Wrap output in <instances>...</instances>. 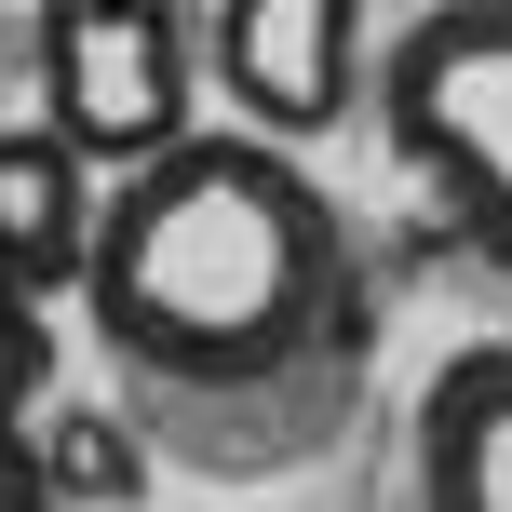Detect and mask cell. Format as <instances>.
<instances>
[{
    "label": "cell",
    "mask_w": 512,
    "mask_h": 512,
    "mask_svg": "<svg viewBox=\"0 0 512 512\" xmlns=\"http://www.w3.org/2000/svg\"><path fill=\"white\" fill-rule=\"evenodd\" d=\"M41 486H54V512H135L149 499V445L108 405H41Z\"/></svg>",
    "instance_id": "obj_8"
},
{
    "label": "cell",
    "mask_w": 512,
    "mask_h": 512,
    "mask_svg": "<svg viewBox=\"0 0 512 512\" xmlns=\"http://www.w3.org/2000/svg\"><path fill=\"white\" fill-rule=\"evenodd\" d=\"M81 310L95 351L162 405H283L364 351V256L283 135L189 122L108 176Z\"/></svg>",
    "instance_id": "obj_1"
},
{
    "label": "cell",
    "mask_w": 512,
    "mask_h": 512,
    "mask_svg": "<svg viewBox=\"0 0 512 512\" xmlns=\"http://www.w3.org/2000/svg\"><path fill=\"white\" fill-rule=\"evenodd\" d=\"M203 108V41L176 0H41V122L95 176L176 149Z\"/></svg>",
    "instance_id": "obj_3"
},
{
    "label": "cell",
    "mask_w": 512,
    "mask_h": 512,
    "mask_svg": "<svg viewBox=\"0 0 512 512\" xmlns=\"http://www.w3.org/2000/svg\"><path fill=\"white\" fill-rule=\"evenodd\" d=\"M405 472H418V512H512V337H472L432 364Z\"/></svg>",
    "instance_id": "obj_5"
},
{
    "label": "cell",
    "mask_w": 512,
    "mask_h": 512,
    "mask_svg": "<svg viewBox=\"0 0 512 512\" xmlns=\"http://www.w3.org/2000/svg\"><path fill=\"white\" fill-rule=\"evenodd\" d=\"M95 203H108V176H95L54 122H0V283H27V297H81Z\"/></svg>",
    "instance_id": "obj_6"
},
{
    "label": "cell",
    "mask_w": 512,
    "mask_h": 512,
    "mask_svg": "<svg viewBox=\"0 0 512 512\" xmlns=\"http://www.w3.org/2000/svg\"><path fill=\"white\" fill-rule=\"evenodd\" d=\"M364 95L391 162L432 189V216L512 283V0H432Z\"/></svg>",
    "instance_id": "obj_2"
},
{
    "label": "cell",
    "mask_w": 512,
    "mask_h": 512,
    "mask_svg": "<svg viewBox=\"0 0 512 512\" xmlns=\"http://www.w3.org/2000/svg\"><path fill=\"white\" fill-rule=\"evenodd\" d=\"M41 405H54V324L27 283H0V512H54L41 486Z\"/></svg>",
    "instance_id": "obj_7"
},
{
    "label": "cell",
    "mask_w": 512,
    "mask_h": 512,
    "mask_svg": "<svg viewBox=\"0 0 512 512\" xmlns=\"http://www.w3.org/2000/svg\"><path fill=\"white\" fill-rule=\"evenodd\" d=\"M203 81L230 95V122L310 149V135H337L364 108V81H378L364 68V0H216Z\"/></svg>",
    "instance_id": "obj_4"
}]
</instances>
